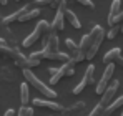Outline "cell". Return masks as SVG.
I'll use <instances>...</instances> for the list:
<instances>
[{
  "label": "cell",
  "instance_id": "15",
  "mask_svg": "<svg viewBox=\"0 0 123 116\" xmlns=\"http://www.w3.org/2000/svg\"><path fill=\"white\" fill-rule=\"evenodd\" d=\"M65 17L68 20V23L72 25V27H75V28H82V22L78 20V17L75 15V12H72V10H65Z\"/></svg>",
  "mask_w": 123,
  "mask_h": 116
},
{
  "label": "cell",
  "instance_id": "17",
  "mask_svg": "<svg viewBox=\"0 0 123 116\" xmlns=\"http://www.w3.org/2000/svg\"><path fill=\"white\" fill-rule=\"evenodd\" d=\"M75 60H68V61H65L63 65H62V68H63V71H65V76H73L75 75Z\"/></svg>",
  "mask_w": 123,
  "mask_h": 116
},
{
  "label": "cell",
  "instance_id": "29",
  "mask_svg": "<svg viewBox=\"0 0 123 116\" xmlns=\"http://www.w3.org/2000/svg\"><path fill=\"white\" fill-rule=\"evenodd\" d=\"M115 63H117V65H120V66L123 68V57H122V55H120V57L117 58V61H115Z\"/></svg>",
  "mask_w": 123,
  "mask_h": 116
},
{
  "label": "cell",
  "instance_id": "25",
  "mask_svg": "<svg viewBox=\"0 0 123 116\" xmlns=\"http://www.w3.org/2000/svg\"><path fill=\"white\" fill-rule=\"evenodd\" d=\"M103 111H105V106H103L102 103H98V104L92 110V113L88 116H103Z\"/></svg>",
  "mask_w": 123,
  "mask_h": 116
},
{
  "label": "cell",
  "instance_id": "7",
  "mask_svg": "<svg viewBox=\"0 0 123 116\" xmlns=\"http://www.w3.org/2000/svg\"><path fill=\"white\" fill-rule=\"evenodd\" d=\"M33 106L37 108H45V110H50V111H62L63 106L55 103V101H50V99H40V98H35L33 99Z\"/></svg>",
  "mask_w": 123,
  "mask_h": 116
},
{
  "label": "cell",
  "instance_id": "4",
  "mask_svg": "<svg viewBox=\"0 0 123 116\" xmlns=\"http://www.w3.org/2000/svg\"><path fill=\"white\" fill-rule=\"evenodd\" d=\"M113 73H115V63H108L106 68H105L103 76L100 78V81H98L97 86H95V93H97V95H100V96L103 95V91L108 88V83H110V80L113 76Z\"/></svg>",
  "mask_w": 123,
  "mask_h": 116
},
{
  "label": "cell",
  "instance_id": "19",
  "mask_svg": "<svg viewBox=\"0 0 123 116\" xmlns=\"http://www.w3.org/2000/svg\"><path fill=\"white\" fill-rule=\"evenodd\" d=\"M20 101H22V104H28V101H30L28 83H22V86H20Z\"/></svg>",
  "mask_w": 123,
  "mask_h": 116
},
{
  "label": "cell",
  "instance_id": "32",
  "mask_svg": "<svg viewBox=\"0 0 123 116\" xmlns=\"http://www.w3.org/2000/svg\"><path fill=\"white\" fill-rule=\"evenodd\" d=\"M67 2H72V0H67Z\"/></svg>",
  "mask_w": 123,
  "mask_h": 116
},
{
  "label": "cell",
  "instance_id": "30",
  "mask_svg": "<svg viewBox=\"0 0 123 116\" xmlns=\"http://www.w3.org/2000/svg\"><path fill=\"white\" fill-rule=\"evenodd\" d=\"M5 45H8V43H7V40L0 38V48H2V46H5Z\"/></svg>",
  "mask_w": 123,
  "mask_h": 116
},
{
  "label": "cell",
  "instance_id": "6",
  "mask_svg": "<svg viewBox=\"0 0 123 116\" xmlns=\"http://www.w3.org/2000/svg\"><path fill=\"white\" fill-rule=\"evenodd\" d=\"M117 90H118V81H113V83H111V85H108V88L103 91L100 103H102L105 108H106V106H108V104L113 101V96L117 95Z\"/></svg>",
  "mask_w": 123,
  "mask_h": 116
},
{
  "label": "cell",
  "instance_id": "21",
  "mask_svg": "<svg viewBox=\"0 0 123 116\" xmlns=\"http://www.w3.org/2000/svg\"><path fill=\"white\" fill-rule=\"evenodd\" d=\"M65 76V71H63V68H58L52 76H50V85H57L58 81H60L62 78Z\"/></svg>",
  "mask_w": 123,
  "mask_h": 116
},
{
  "label": "cell",
  "instance_id": "2",
  "mask_svg": "<svg viewBox=\"0 0 123 116\" xmlns=\"http://www.w3.org/2000/svg\"><path fill=\"white\" fill-rule=\"evenodd\" d=\"M52 32V25L48 23V22H45V20H42L37 23V27H35V30L27 37V38L23 40V43H22V46H25V48H28V46H32L33 43H37L38 38H40L42 35H48Z\"/></svg>",
  "mask_w": 123,
  "mask_h": 116
},
{
  "label": "cell",
  "instance_id": "26",
  "mask_svg": "<svg viewBox=\"0 0 123 116\" xmlns=\"http://www.w3.org/2000/svg\"><path fill=\"white\" fill-rule=\"evenodd\" d=\"M28 65H30V68L38 66V65H40V58H37V57H33V55H30V57H28Z\"/></svg>",
  "mask_w": 123,
  "mask_h": 116
},
{
  "label": "cell",
  "instance_id": "11",
  "mask_svg": "<svg viewBox=\"0 0 123 116\" xmlns=\"http://www.w3.org/2000/svg\"><path fill=\"white\" fill-rule=\"evenodd\" d=\"M122 106H123V95H122L120 98H117L115 101H111V103H110V104L105 108L103 116H111L115 111H117V110H118V108H122Z\"/></svg>",
  "mask_w": 123,
  "mask_h": 116
},
{
  "label": "cell",
  "instance_id": "9",
  "mask_svg": "<svg viewBox=\"0 0 123 116\" xmlns=\"http://www.w3.org/2000/svg\"><path fill=\"white\" fill-rule=\"evenodd\" d=\"M122 12V0H113L111 2V7H110V12H108V25L111 27L113 25V18Z\"/></svg>",
  "mask_w": 123,
  "mask_h": 116
},
{
  "label": "cell",
  "instance_id": "22",
  "mask_svg": "<svg viewBox=\"0 0 123 116\" xmlns=\"http://www.w3.org/2000/svg\"><path fill=\"white\" fill-rule=\"evenodd\" d=\"M85 76L88 78V85H95V65H90V66L86 68Z\"/></svg>",
  "mask_w": 123,
  "mask_h": 116
},
{
  "label": "cell",
  "instance_id": "20",
  "mask_svg": "<svg viewBox=\"0 0 123 116\" xmlns=\"http://www.w3.org/2000/svg\"><path fill=\"white\" fill-rule=\"evenodd\" d=\"M120 32H122V27H120L118 23H115V25H111V27H110V30L106 32V38H108V40H113L118 33H120Z\"/></svg>",
  "mask_w": 123,
  "mask_h": 116
},
{
  "label": "cell",
  "instance_id": "24",
  "mask_svg": "<svg viewBox=\"0 0 123 116\" xmlns=\"http://www.w3.org/2000/svg\"><path fill=\"white\" fill-rule=\"evenodd\" d=\"M18 116H33V108H30L28 104H22L18 110Z\"/></svg>",
  "mask_w": 123,
  "mask_h": 116
},
{
  "label": "cell",
  "instance_id": "3",
  "mask_svg": "<svg viewBox=\"0 0 123 116\" xmlns=\"http://www.w3.org/2000/svg\"><path fill=\"white\" fill-rule=\"evenodd\" d=\"M92 30H93V33H95V38H93V43H92L90 50L86 52V60H93V58H95V55H97V53H98V50H100V45H102L103 38L106 37L105 30H103L100 25L93 27Z\"/></svg>",
  "mask_w": 123,
  "mask_h": 116
},
{
  "label": "cell",
  "instance_id": "31",
  "mask_svg": "<svg viewBox=\"0 0 123 116\" xmlns=\"http://www.w3.org/2000/svg\"><path fill=\"white\" fill-rule=\"evenodd\" d=\"M57 70H58V68H57ZM57 70H55V68H48V73H50V76H52V75H53Z\"/></svg>",
  "mask_w": 123,
  "mask_h": 116
},
{
  "label": "cell",
  "instance_id": "18",
  "mask_svg": "<svg viewBox=\"0 0 123 116\" xmlns=\"http://www.w3.org/2000/svg\"><path fill=\"white\" fill-rule=\"evenodd\" d=\"M62 2H65V0H35L33 3L35 5H40V7H50V8H58L62 5Z\"/></svg>",
  "mask_w": 123,
  "mask_h": 116
},
{
  "label": "cell",
  "instance_id": "5",
  "mask_svg": "<svg viewBox=\"0 0 123 116\" xmlns=\"http://www.w3.org/2000/svg\"><path fill=\"white\" fill-rule=\"evenodd\" d=\"M65 10H67V0L62 2V5L57 8V13H55V18L52 22V32H60L65 27Z\"/></svg>",
  "mask_w": 123,
  "mask_h": 116
},
{
  "label": "cell",
  "instance_id": "27",
  "mask_svg": "<svg viewBox=\"0 0 123 116\" xmlns=\"http://www.w3.org/2000/svg\"><path fill=\"white\" fill-rule=\"evenodd\" d=\"M78 3H82V5H85V7H88V8H95V3L92 2V0H77Z\"/></svg>",
  "mask_w": 123,
  "mask_h": 116
},
{
  "label": "cell",
  "instance_id": "23",
  "mask_svg": "<svg viewBox=\"0 0 123 116\" xmlns=\"http://www.w3.org/2000/svg\"><path fill=\"white\" fill-rule=\"evenodd\" d=\"M86 85H88V78L83 76V78H82V81H80V83H78V85L73 88V95H80L83 90H85V86H86Z\"/></svg>",
  "mask_w": 123,
  "mask_h": 116
},
{
  "label": "cell",
  "instance_id": "28",
  "mask_svg": "<svg viewBox=\"0 0 123 116\" xmlns=\"http://www.w3.org/2000/svg\"><path fill=\"white\" fill-rule=\"evenodd\" d=\"M3 116H15V110H7Z\"/></svg>",
  "mask_w": 123,
  "mask_h": 116
},
{
  "label": "cell",
  "instance_id": "12",
  "mask_svg": "<svg viewBox=\"0 0 123 116\" xmlns=\"http://www.w3.org/2000/svg\"><path fill=\"white\" fill-rule=\"evenodd\" d=\"M65 46H67V50H68V55L72 60H75V58L78 57V53H80V45H77L73 40L67 38L65 40Z\"/></svg>",
  "mask_w": 123,
  "mask_h": 116
},
{
  "label": "cell",
  "instance_id": "33",
  "mask_svg": "<svg viewBox=\"0 0 123 116\" xmlns=\"http://www.w3.org/2000/svg\"><path fill=\"white\" fill-rule=\"evenodd\" d=\"M122 116H123V111H122Z\"/></svg>",
  "mask_w": 123,
  "mask_h": 116
},
{
  "label": "cell",
  "instance_id": "10",
  "mask_svg": "<svg viewBox=\"0 0 123 116\" xmlns=\"http://www.w3.org/2000/svg\"><path fill=\"white\" fill-rule=\"evenodd\" d=\"M28 10V5H25V7H22L20 10H17V12H13V13H10L8 17H5V18H2V25H10V23H13V22H18V18L22 17V13H25Z\"/></svg>",
  "mask_w": 123,
  "mask_h": 116
},
{
  "label": "cell",
  "instance_id": "13",
  "mask_svg": "<svg viewBox=\"0 0 123 116\" xmlns=\"http://www.w3.org/2000/svg\"><path fill=\"white\" fill-rule=\"evenodd\" d=\"M122 55V50L120 48H111L110 52H106L105 53V57H103V63L105 65H108V63H115L117 61V58Z\"/></svg>",
  "mask_w": 123,
  "mask_h": 116
},
{
  "label": "cell",
  "instance_id": "8",
  "mask_svg": "<svg viewBox=\"0 0 123 116\" xmlns=\"http://www.w3.org/2000/svg\"><path fill=\"white\" fill-rule=\"evenodd\" d=\"M42 52V58H47V60H55V61H68L70 60V55L68 53H63V52H45V50H40Z\"/></svg>",
  "mask_w": 123,
  "mask_h": 116
},
{
  "label": "cell",
  "instance_id": "1",
  "mask_svg": "<svg viewBox=\"0 0 123 116\" xmlns=\"http://www.w3.org/2000/svg\"><path fill=\"white\" fill-rule=\"evenodd\" d=\"M22 73H23V76H25V80H27V83H28V85H32L38 93H42L43 96H48V98H57V91H55V90H52L50 86H47L45 83H42L40 80L33 75V71H32L30 68H23V70H22Z\"/></svg>",
  "mask_w": 123,
  "mask_h": 116
},
{
  "label": "cell",
  "instance_id": "34",
  "mask_svg": "<svg viewBox=\"0 0 123 116\" xmlns=\"http://www.w3.org/2000/svg\"><path fill=\"white\" fill-rule=\"evenodd\" d=\"M17 2H18V0H17Z\"/></svg>",
  "mask_w": 123,
  "mask_h": 116
},
{
  "label": "cell",
  "instance_id": "14",
  "mask_svg": "<svg viewBox=\"0 0 123 116\" xmlns=\"http://www.w3.org/2000/svg\"><path fill=\"white\" fill-rule=\"evenodd\" d=\"M93 38H95L93 30H92L90 33L83 35V37H82V41H80V50H83V52H88V50H90V46H92V43H93Z\"/></svg>",
  "mask_w": 123,
  "mask_h": 116
},
{
  "label": "cell",
  "instance_id": "16",
  "mask_svg": "<svg viewBox=\"0 0 123 116\" xmlns=\"http://www.w3.org/2000/svg\"><path fill=\"white\" fill-rule=\"evenodd\" d=\"M40 15V10L38 8H32V10H27L25 13H22V17L18 18V22H30V20L37 18Z\"/></svg>",
  "mask_w": 123,
  "mask_h": 116
}]
</instances>
